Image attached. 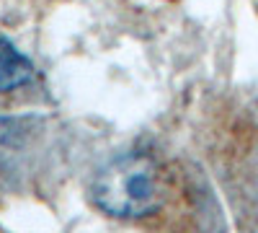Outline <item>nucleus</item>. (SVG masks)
Segmentation results:
<instances>
[{"mask_svg": "<svg viewBox=\"0 0 258 233\" xmlns=\"http://www.w3.org/2000/svg\"><path fill=\"white\" fill-rule=\"evenodd\" d=\"M34 80V65L31 60L16 50L8 39L0 36V94L24 88Z\"/></svg>", "mask_w": 258, "mask_h": 233, "instance_id": "2", "label": "nucleus"}, {"mask_svg": "<svg viewBox=\"0 0 258 233\" xmlns=\"http://www.w3.org/2000/svg\"><path fill=\"white\" fill-rule=\"evenodd\" d=\"M91 200L111 218H147L163 205V176L153 156L132 151L106 161L91 181Z\"/></svg>", "mask_w": 258, "mask_h": 233, "instance_id": "1", "label": "nucleus"}]
</instances>
